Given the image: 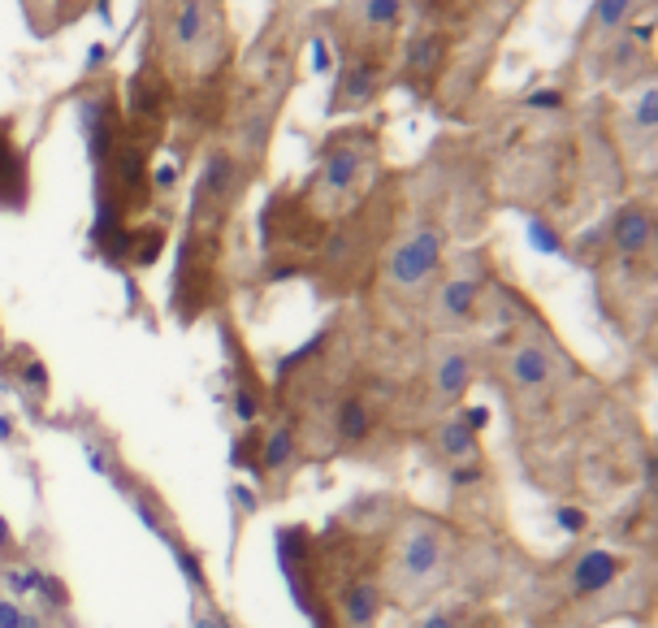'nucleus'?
Returning a JSON list of instances; mask_svg holds the SVG:
<instances>
[{
  "mask_svg": "<svg viewBox=\"0 0 658 628\" xmlns=\"http://www.w3.org/2000/svg\"><path fill=\"white\" fill-rule=\"evenodd\" d=\"M446 568H451V546H446V533L442 525H433V520H407L399 529V542H394V555H390V590L399 598H420L429 594L433 585L446 577Z\"/></svg>",
  "mask_w": 658,
  "mask_h": 628,
  "instance_id": "1",
  "label": "nucleus"
},
{
  "mask_svg": "<svg viewBox=\"0 0 658 628\" xmlns=\"http://www.w3.org/2000/svg\"><path fill=\"white\" fill-rule=\"evenodd\" d=\"M442 252H446L442 230L420 226L412 239H403L399 247H394V256H390V282L399 286V291H420V286H425L433 273H438Z\"/></svg>",
  "mask_w": 658,
  "mask_h": 628,
  "instance_id": "2",
  "label": "nucleus"
},
{
  "mask_svg": "<svg viewBox=\"0 0 658 628\" xmlns=\"http://www.w3.org/2000/svg\"><path fill=\"white\" fill-rule=\"evenodd\" d=\"M386 611V594H381L377 581H355L347 594H342V620L347 628H373Z\"/></svg>",
  "mask_w": 658,
  "mask_h": 628,
  "instance_id": "3",
  "label": "nucleus"
},
{
  "mask_svg": "<svg viewBox=\"0 0 658 628\" xmlns=\"http://www.w3.org/2000/svg\"><path fill=\"white\" fill-rule=\"evenodd\" d=\"M26 200V165L9 139V122L0 126V208H22Z\"/></svg>",
  "mask_w": 658,
  "mask_h": 628,
  "instance_id": "4",
  "label": "nucleus"
},
{
  "mask_svg": "<svg viewBox=\"0 0 658 628\" xmlns=\"http://www.w3.org/2000/svg\"><path fill=\"white\" fill-rule=\"evenodd\" d=\"M611 234H615V247H620V252L641 256L654 239V221H650L646 208H620L611 221Z\"/></svg>",
  "mask_w": 658,
  "mask_h": 628,
  "instance_id": "5",
  "label": "nucleus"
},
{
  "mask_svg": "<svg viewBox=\"0 0 658 628\" xmlns=\"http://www.w3.org/2000/svg\"><path fill=\"white\" fill-rule=\"evenodd\" d=\"M555 369H550V356L542 347H516L511 351V382L520 390H546Z\"/></svg>",
  "mask_w": 658,
  "mask_h": 628,
  "instance_id": "6",
  "label": "nucleus"
},
{
  "mask_svg": "<svg viewBox=\"0 0 658 628\" xmlns=\"http://www.w3.org/2000/svg\"><path fill=\"white\" fill-rule=\"evenodd\" d=\"M468 377H472V369H468V356L464 351H442L438 356V364H433V386H438V395L442 399H459L468 390Z\"/></svg>",
  "mask_w": 658,
  "mask_h": 628,
  "instance_id": "7",
  "label": "nucleus"
},
{
  "mask_svg": "<svg viewBox=\"0 0 658 628\" xmlns=\"http://www.w3.org/2000/svg\"><path fill=\"white\" fill-rule=\"evenodd\" d=\"M334 429H338V442H364L373 434V408L364 399H342L338 412H334Z\"/></svg>",
  "mask_w": 658,
  "mask_h": 628,
  "instance_id": "8",
  "label": "nucleus"
},
{
  "mask_svg": "<svg viewBox=\"0 0 658 628\" xmlns=\"http://www.w3.org/2000/svg\"><path fill=\"white\" fill-rule=\"evenodd\" d=\"M477 295H481V286H477V282H468V278L446 282L442 291H438V308H442V317H451V321L472 317V308H477Z\"/></svg>",
  "mask_w": 658,
  "mask_h": 628,
  "instance_id": "9",
  "label": "nucleus"
},
{
  "mask_svg": "<svg viewBox=\"0 0 658 628\" xmlns=\"http://www.w3.org/2000/svg\"><path fill=\"white\" fill-rule=\"evenodd\" d=\"M442 57H446V35H420V39H412V48H407V70L429 78V74H438Z\"/></svg>",
  "mask_w": 658,
  "mask_h": 628,
  "instance_id": "10",
  "label": "nucleus"
},
{
  "mask_svg": "<svg viewBox=\"0 0 658 628\" xmlns=\"http://www.w3.org/2000/svg\"><path fill=\"white\" fill-rule=\"evenodd\" d=\"M355 174H360V152H355V148H329L325 174H321L325 187L329 191H347L355 182Z\"/></svg>",
  "mask_w": 658,
  "mask_h": 628,
  "instance_id": "11",
  "label": "nucleus"
},
{
  "mask_svg": "<svg viewBox=\"0 0 658 628\" xmlns=\"http://www.w3.org/2000/svg\"><path fill=\"white\" fill-rule=\"evenodd\" d=\"M204 5H178L174 9V44L182 48V52H191V48H200L204 44Z\"/></svg>",
  "mask_w": 658,
  "mask_h": 628,
  "instance_id": "12",
  "label": "nucleus"
},
{
  "mask_svg": "<svg viewBox=\"0 0 658 628\" xmlns=\"http://www.w3.org/2000/svg\"><path fill=\"white\" fill-rule=\"evenodd\" d=\"M615 559L611 555H594V559H581V568H576V585L589 594V590H602L611 577H615Z\"/></svg>",
  "mask_w": 658,
  "mask_h": 628,
  "instance_id": "13",
  "label": "nucleus"
},
{
  "mask_svg": "<svg viewBox=\"0 0 658 628\" xmlns=\"http://www.w3.org/2000/svg\"><path fill=\"white\" fill-rule=\"evenodd\" d=\"M291 451H295V442H291V434H286V429H273V438L265 442V460L278 468V464H286L291 460Z\"/></svg>",
  "mask_w": 658,
  "mask_h": 628,
  "instance_id": "14",
  "label": "nucleus"
},
{
  "mask_svg": "<svg viewBox=\"0 0 658 628\" xmlns=\"http://www.w3.org/2000/svg\"><path fill=\"white\" fill-rule=\"evenodd\" d=\"M360 13H364V22H373V26H390V22H399L403 5H394V0H377V5H360Z\"/></svg>",
  "mask_w": 658,
  "mask_h": 628,
  "instance_id": "15",
  "label": "nucleus"
},
{
  "mask_svg": "<svg viewBox=\"0 0 658 628\" xmlns=\"http://www.w3.org/2000/svg\"><path fill=\"white\" fill-rule=\"evenodd\" d=\"M442 447H446V455H464L468 447H472V434H468V425H446V434H442Z\"/></svg>",
  "mask_w": 658,
  "mask_h": 628,
  "instance_id": "16",
  "label": "nucleus"
},
{
  "mask_svg": "<svg viewBox=\"0 0 658 628\" xmlns=\"http://www.w3.org/2000/svg\"><path fill=\"white\" fill-rule=\"evenodd\" d=\"M373 74H377V65H373V61H364L360 70L351 74V100H364L368 91H373Z\"/></svg>",
  "mask_w": 658,
  "mask_h": 628,
  "instance_id": "17",
  "label": "nucleus"
},
{
  "mask_svg": "<svg viewBox=\"0 0 658 628\" xmlns=\"http://www.w3.org/2000/svg\"><path fill=\"white\" fill-rule=\"evenodd\" d=\"M654 117H658V91L646 87L637 100V126H654Z\"/></svg>",
  "mask_w": 658,
  "mask_h": 628,
  "instance_id": "18",
  "label": "nucleus"
},
{
  "mask_svg": "<svg viewBox=\"0 0 658 628\" xmlns=\"http://www.w3.org/2000/svg\"><path fill=\"white\" fill-rule=\"evenodd\" d=\"M624 13H628V5H615V0H607V5H598V22L602 26H615V22H624Z\"/></svg>",
  "mask_w": 658,
  "mask_h": 628,
  "instance_id": "19",
  "label": "nucleus"
},
{
  "mask_svg": "<svg viewBox=\"0 0 658 628\" xmlns=\"http://www.w3.org/2000/svg\"><path fill=\"white\" fill-rule=\"evenodd\" d=\"M420 628H459V620L455 616H433V620H425Z\"/></svg>",
  "mask_w": 658,
  "mask_h": 628,
  "instance_id": "20",
  "label": "nucleus"
}]
</instances>
